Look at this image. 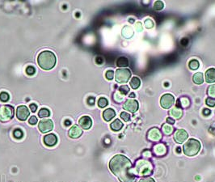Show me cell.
<instances>
[{"mask_svg":"<svg viewBox=\"0 0 215 182\" xmlns=\"http://www.w3.org/2000/svg\"><path fill=\"white\" fill-rule=\"evenodd\" d=\"M153 171V167L149 161L146 160H139L136 162L135 168L133 171L135 175L139 177L151 175Z\"/></svg>","mask_w":215,"mask_h":182,"instance_id":"cell-3","label":"cell"},{"mask_svg":"<svg viewBox=\"0 0 215 182\" xmlns=\"http://www.w3.org/2000/svg\"><path fill=\"white\" fill-rule=\"evenodd\" d=\"M105 76L106 78H107V79H108V80H112V79H113V77H114V72L112 71V70H108V71L106 72Z\"/></svg>","mask_w":215,"mask_h":182,"instance_id":"cell-39","label":"cell"},{"mask_svg":"<svg viewBox=\"0 0 215 182\" xmlns=\"http://www.w3.org/2000/svg\"><path fill=\"white\" fill-rule=\"evenodd\" d=\"M116 116V112L114 111V109L112 108H108L106 110L104 111L103 113V118L106 122H109L114 118Z\"/></svg>","mask_w":215,"mask_h":182,"instance_id":"cell-18","label":"cell"},{"mask_svg":"<svg viewBox=\"0 0 215 182\" xmlns=\"http://www.w3.org/2000/svg\"><path fill=\"white\" fill-rule=\"evenodd\" d=\"M193 80L194 84H203V82H204L203 74H202L201 72H197V73H196V74L193 75Z\"/></svg>","mask_w":215,"mask_h":182,"instance_id":"cell-23","label":"cell"},{"mask_svg":"<svg viewBox=\"0 0 215 182\" xmlns=\"http://www.w3.org/2000/svg\"><path fill=\"white\" fill-rule=\"evenodd\" d=\"M199 66H200V64H199V62L196 60V59H193V60L190 61L189 63V68H190L191 70H196V69H198Z\"/></svg>","mask_w":215,"mask_h":182,"instance_id":"cell-28","label":"cell"},{"mask_svg":"<svg viewBox=\"0 0 215 182\" xmlns=\"http://www.w3.org/2000/svg\"><path fill=\"white\" fill-rule=\"evenodd\" d=\"M117 66L119 67H126L129 66V61L125 57H121L117 59Z\"/></svg>","mask_w":215,"mask_h":182,"instance_id":"cell-24","label":"cell"},{"mask_svg":"<svg viewBox=\"0 0 215 182\" xmlns=\"http://www.w3.org/2000/svg\"><path fill=\"white\" fill-rule=\"evenodd\" d=\"M177 150H178V152L179 153V152H180V148H179V147H178V148H177Z\"/></svg>","mask_w":215,"mask_h":182,"instance_id":"cell-50","label":"cell"},{"mask_svg":"<svg viewBox=\"0 0 215 182\" xmlns=\"http://www.w3.org/2000/svg\"><path fill=\"white\" fill-rule=\"evenodd\" d=\"M30 115V111L25 105H20L17 108L16 117L20 121H26Z\"/></svg>","mask_w":215,"mask_h":182,"instance_id":"cell-10","label":"cell"},{"mask_svg":"<svg viewBox=\"0 0 215 182\" xmlns=\"http://www.w3.org/2000/svg\"><path fill=\"white\" fill-rule=\"evenodd\" d=\"M122 127H123V123L119 119H116L110 125V128L113 131H119V130L122 129Z\"/></svg>","mask_w":215,"mask_h":182,"instance_id":"cell-20","label":"cell"},{"mask_svg":"<svg viewBox=\"0 0 215 182\" xmlns=\"http://www.w3.org/2000/svg\"><path fill=\"white\" fill-rule=\"evenodd\" d=\"M122 36L125 38H131L134 36V30L131 27L125 26L122 29Z\"/></svg>","mask_w":215,"mask_h":182,"instance_id":"cell-21","label":"cell"},{"mask_svg":"<svg viewBox=\"0 0 215 182\" xmlns=\"http://www.w3.org/2000/svg\"><path fill=\"white\" fill-rule=\"evenodd\" d=\"M139 182H155V180H154L153 178L147 177L142 178L141 180H139Z\"/></svg>","mask_w":215,"mask_h":182,"instance_id":"cell-42","label":"cell"},{"mask_svg":"<svg viewBox=\"0 0 215 182\" xmlns=\"http://www.w3.org/2000/svg\"><path fill=\"white\" fill-rule=\"evenodd\" d=\"M50 116V111L49 110L48 108H41V110L38 112V117L41 118H49Z\"/></svg>","mask_w":215,"mask_h":182,"instance_id":"cell-27","label":"cell"},{"mask_svg":"<svg viewBox=\"0 0 215 182\" xmlns=\"http://www.w3.org/2000/svg\"><path fill=\"white\" fill-rule=\"evenodd\" d=\"M79 124L84 129H89L92 125V120L88 116H84L79 119Z\"/></svg>","mask_w":215,"mask_h":182,"instance_id":"cell-13","label":"cell"},{"mask_svg":"<svg viewBox=\"0 0 215 182\" xmlns=\"http://www.w3.org/2000/svg\"><path fill=\"white\" fill-rule=\"evenodd\" d=\"M26 73L27 74H29V75H33V74L36 73L35 67H32V66H29V67L26 68Z\"/></svg>","mask_w":215,"mask_h":182,"instance_id":"cell-34","label":"cell"},{"mask_svg":"<svg viewBox=\"0 0 215 182\" xmlns=\"http://www.w3.org/2000/svg\"><path fill=\"white\" fill-rule=\"evenodd\" d=\"M175 98L171 94H164L160 99V105L165 109H168L174 105Z\"/></svg>","mask_w":215,"mask_h":182,"instance_id":"cell-7","label":"cell"},{"mask_svg":"<svg viewBox=\"0 0 215 182\" xmlns=\"http://www.w3.org/2000/svg\"><path fill=\"white\" fill-rule=\"evenodd\" d=\"M29 108H30V109H31L32 113H35V112L37 110V105H36V104H31V105H29Z\"/></svg>","mask_w":215,"mask_h":182,"instance_id":"cell-43","label":"cell"},{"mask_svg":"<svg viewBox=\"0 0 215 182\" xmlns=\"http://www.w3.org/2000/svg\"><path fill=\"white\" fill-rule=\"evenodd\" d=\"M206 105L210 107H214L215 106V99L213 98H207L206 100Z\"/></svg>","mask_w":215,"mask_h":182,"instance_id":"cell-38","label":"cell"},{"mask_svg":"<svg viewBox=\"0 0 215 182\" xmlns=\"http://www.w3.org/2000/svg\"><path fill=\"white\" fill-rule=\"evenodd\" d=\"M190 105V101L187 97H181L177 101V107L179 108H188Z\"/></svg>","mask_w":215,"mask_h":182,"instance_id":"cell-22","label":"cell"},{"mask_svg":"<svg viewBox=\"0 0 215 182\" xmlns=\"http://www.w3.org/2000/svg\"><path fill=\"white\" fill-rule=\"evenodd\" d=\"M13 135H14V137L15 138V139H20L23 138V136H24V133H23V131H22L21 129H15L14 132H13Z\"/></svg>","mask_w":215,"mask_h":182,"instance_id":"cell-32","label":"cell"},{"mask_svg":"<svg viewBox=\"0 0 215 182\" xmlns=\"http://www.w3.org/2000/svg\"><path fill=\"white\" fill-rule=\"evenodd\" d=\"M37 122H38V119L35 116H32L31 118H29V123L30 125H36L37 124Z\"/></svg>","mask_w":215,"mask_h":182,"instance_id":"cell-40","label":"cell"},{"mask_svg":"<svg viewBox=\"0 0 215 182\" xmlns=\"http://www.w3.org/2000/svg\"><path fill=\"white\" fill-rule=\"evenodd\" d=\"M170 115L172 116V118H174L175 119H179L183 116V111L179 107H174L170 110Z\"/></svg>","mask_w":215,"mask_h":182,"instance_id":"cell-19","label":"cell"},{"mask_svg":"<svg viewBox=\"0 0 215 182\" xmlns=\"http://www.w3.org/2000/svg\"><path fill=\"white\" fill-rule=\"evenodd\" d=\"M144 25L146 27V29H152L154 27V22L151 19H146V21L144 22Z\"/></svg>","mask_w":215,"mask_h":182,"instance_id":"cell-33","label":"cell"},{"mask_svg":"<svg viewBox=\"0 0 215 182\" xmlns=\"http://www.w3.org/2000/svg\"><path fill=\"white\" fill-rule=\"evenodd\" d=\"M38 128L41 133H48L53 129V123L50 119H43L39 122Z\"/></svg>","mask_w":215,"mask_h":182,"instance_id":"cell-8","label":"cell"},{"mask_svg":"<svg viewBox=\"0 0 215 182\" xmlns=\"http://www.w3.org/2000/svg\"><path fill=\"white\" fill-rule=\"evenodd\" d=\"M129 23H134V19H129Z\"/></svg>","mask_w":215,"mask_h":182,"instance_id":"cell-49","label":"cell"},{"mask_svg":"<svg viewBox=\"0 0 215 182\" xmlns=\"http://www.w3.org/2000/svg\"><path fill=\"white\" fill-rule=\"evenodd\" d=\"M57 59L53 52L49 50L42 51L37 57V62L41 68L46 70L53 69L56 64Z\"/></svg>","mask_w":215,"mask_h":182,"instance_id":"cell-2","label":"cell"},{"mask_svg":"<svg viewBox=\"0 0 215 182\" xmlns=\"http://www.w3.org/2000/svg\"><path fill=\"white\" fill-rule=\"evenodd\" d=\"M154 152L156 156H162L167 152V148L163 144H157L154 147Z\"/></svg>","mask_w":215,"mask_h":182,"instance_id":"cell-17","label":"cell"},{"mask_svg":"<svg viewBox=\"0 0 215 182\" xmlns=\"http://www.w3.org/2000/svg\"><path fill=\"white\" fill-rule=\"evenodd\" d=\"M10 99V96L9 94L6 92V91H2L0 93V101L2 102H7V101H9Z\"/></svg>","mask_w":215,"mask_h":182,"instance_id":"cell-31","label":"cell"},{"mask_svg":"<svg viewBox=\"0 0 215 182\" xmlns=\"http://www.w3.org/2000/svg\"><path fill=\"white\" fill-rule=\"evenodd\" d=\"M83 134V130L78 125L72 126L69 130V135L72 139H78Z\"/></svg>","mask_w":215,"mask_h":182,"instance_id":"cell-15","label":"cell"},{"mask_svg":"<svg viewBox=\"0 0 215 182\" xmlns=\"http://www.w3.org/2000/svg\"><path fill=\"white\" fill-rule=\"evenodd\" d=\"M108 101L107 99L104 98V97H101V98L99 99L98 106L100 108H104V107H106V106L108 105Z\"/></svg>","mask_w":215,"mask_h":182,"instance_id":"cell-29","label":"cell"},{"mask_svg":"<svg viewBox=\"0 0 215 182\" xmlns=\"http://www.w3.org/2000/svg\"><path fill=\"white\" fill-rule=\"evenodd\" d=\"M64 123H65V125H67V126H68V125H71V122H70V120H68V119L65 121Z\"/></svg>","mask_w":215,"mask_h":182,"instance_id":"cell-47","label":"cell"},{"mask_svg":"<svg viewBox=\"0 0 215 182\" xmlns=\"http://www.w3.org/2000/svg\"><path fill=\"white\" fill-rule=\"evenodd\" d=\"M121 118L125 122H129L130 120V115L128 113H126V112H122L121 113Z\"/></svg>","mask_w":215,"mask_h":182,"instance_id":"cell-36","label":"cell"},{"mask_svg":"<svg viewBox=\"0 0 215 182\" xmlns=\"http://www.w3.org/2000/svg\"><path fill=\"white\" fill-rule=\"evenodd\" d=\"M208 94L209 96H210L211 97L215 98V85H212L208 88Z\"/></svg>","mask_w":215,"mask_h":182,"instance_id":"cell-37","label":"cell"},{"mask_svg":"<svg viewBox=\"0 0 215 182\" xmlns=\"http://www.w3.org/2000/svg\"><path fill=\"white\" fill-rule=\"evenodd\" d=\"M14 108L12 105H3L0 107V121L8 122L14 117Z\"/></svg>","mask_w":215,"mask_h":182,"instance_id":"cell-6","label":"cell"},{"mask_svg":"<svg viewBox=\"0 0 215 182\" xmlns=\"http://www.w3.org/2000/svg\"><path fill=\"white\" fill-rule=\"evenodd\" d=\"M135 28H136V30L138 32H142V29H143L142 24L141 22H138V23H136V24H135Z\"/></svg>","mask_w":215,"mask_h":182,"instance_id":"cell-41","label":"cell"},{"mask_svg":"<svg viewBox=\"0 0 215 182\" xmlns=\"http://www.w3.org/2000/svg\"><path fill=\"white\" fill-rule=\"evenodd\" d=\"M130 86L133 89H138L140 87V84H141V81L140 79L138 77H133L131 79V81H130Z\"/></svg>","mask_w":215,"mask_h":182,"instance_id":"cell-25","label":"cell"},{"mask_svg":"<svg viewBox=\"0 0 215 182\" xmlns=\"http://www.w3.org/2000/svg\"><path fill=\"white\" fill-rule=\"evenodd\" d=\"M130 77H131V72L129 69L121 68L116 70L115 79H116V81L119 84H125L129 81Z\"/></svg>","mask_w":215,"mask_h":182,"instance_id":"cell-5","label":"cell"},{"mask_svg":"<svg viewBox=\"0 0 215 182\" xmlns=\"http://www.w3.org/2000/svg\"><path fill=\"white\" fill-rule=\"evenodd\" d=\"M201 143L194 139H190L184 144L183 151L187 156H194L201 150Z\"/></svg>","mask_w":215,"mask_h":182,"instance_id":"cell-4","label":"cell"},{"mask_svg":"<svg viewBox=\"0 0 215 182\" xmlns=\"http://www.w3.org/2000/svg\"><path fill=\"white\" fill-rule=\"evenodd\" d=\"M163 7H164V4H163V2H162V1H157V2H155V4H154L155 9L158 10V11L162 10V8H163Z\"/></svg>","mask_w":215,"mask_h":182,"instance_id":"cell-35","label":"cell"},{"mask_svg":"<svg viewBox=\"0 0 215 182\" xmlns=\"http://www.w3.org/2000/svg\"><path fill=\"white\" fill-rule=\"evenodd\" d=\"M202 113H203L204 116L207 117V116H209L210 114L211 111L210 110V109H208V108H205V109L203 110V112H202Z\"/></svg>","mask_w":215,"mask_h":182,"instance_id":"cell-45","label":"cell"},{"mask_svg":"<svg viewBox=\"0 0 215 182\" xmlns=\"http://www.w3.org/2000/svg\"><path fill=\"white\" fill-rule=\"evenodd\" d=\"M167 124H170V125H173L175 123V120L174 119H172V118H167Z\"/></svg>","mask_w":215,"mask_h":182,"instance_id":"cell-46","label":"cell"},{"mask_svg":"<svg viewBox=\"0 0 215 182\" xmlns=\"http://www.w3.org/2000/svg\"><path fill=\"white\" fill-rule=\"evenodd\" d=\"M134 98L135 97V95H134V93H131L130 95H129V98Z\"/></svg>","mask_w":215,"mask_h":182,"instance_id":"cell-48","label":"cell"},{"mask_svg":"<svg viewBox=\"0 0 215 182\" xmlns=\"http://www.w3.org/2000/svg\"><path fill=\"white\" fill-rule=\"evenodd\" d=\"M206 81L208 84H213L215 82V68H210L206 72Z\"/></svg>","mask_w":215,"mask_h":182,"instance_id":"cell-16","label":"cell"},{"mask_svg":"<svg viewBox=\"0 0 215 182\" xmlns=\"http://www.w3.org/2000/svg\"><path fill=\"white\" fill-rule=\"evenodd\" d=\"M129 88L127 85H122L119 88V92L123 96H125L127 94L129 93Z\"/></svg>","mask_w":215,"mask_h":182,"instance_id":"cell-30","label":"cell"},{"mask_svg":"<svg viewBox=\"0 0 215 182\" xmlns=\"http://www.w3.org/2000/svg\"><path fill=\"white\" fill-rule=\"evenodd\" d=\"M125 110L129 111L130 113H134L136 111H138L139 108V104L136 100H133V99H129L125 102L124 105H123Z\"/></svg>","mask_w":215,"mask_h":182,"instance_id":"cell-9","label":"cell"},{"mask_svg":"<svg viewBox=\"0 0 215 182\" xmlns=\"http://www.w3.org/2000/svg\"><path fill=\"white\" fill-rule=\"evenodd\" d=\"M95 101H96V100H95V98L94 97H88V99H87V104H88L89 105H94V104H95Z\"/></svg>","mask_w":215,"mask_h":182,"instance_id":"cell-44","label":"cell"},{"mask_svg":"<svg viewBox=\"0 0 215 182\" xmlns=\"http://www.w3.org/2000/svg\"><path fill=\"white\" fill-rule=\"evenodd\" d=\"M162 130L163 132V134H165L166 135H170V134H172L173 133L174 129H173V127L171 125L164 124L162 126Z\"/></svg>","mask_w":215,"mask_h":182,"instance_id":"cell-26","label":"cell"},{"mask_svg":"<svg viewBox=\"0 0 215 182\" xmlns=\"http://www.w3.org/2000/svg\"><path fill=\"white\" fill-rule=\"evenodd\" d=\"M109 168L121 182H133L135 180L136 175L132 170L131 161L126 156H113L109 162Z\"/></svg>","mask_w":215,"mask_h":182,"instance_id":"cell-1","label":"cell"},{"mask_svg":"<svg viewBox=\"0 0 215 182\" xmlns=\"http://www.w3.org/2000/svg\"><path fill=\"white\" fill-rule=\"evenodd\" d=\"M188 137H189V134L184 129H178L175 133L174 139L177 143H183L188 139Z\"/></svg>","mask_w":215,"mask_h":182,"instance_id":"cell-12","label":"cell"},{"mask_svg":"<svg viewBox=\"0 0 215 182\" xmlns=\"http://www.w3.org/2000/svg\"><path fill=\"white\" fill-rule=\"evenodd\" d=\"M147 138L151 141L158 142L162 139V134L158 128H152L147 133Z\"/></svg>","mask_w":215,"mask_h":182,"instance_id":"cell-11","label":"cell"},{"mask_svg":"<svg viewBox=\"0 0 215 182\" xmlns=\"http://www.w3.org/2000/svg\"><path fill=\"white\" fill-rule=\"evenodd\" d=\"M44 143L48 146H53L57 143V137L54 134H49L44 137Z\"/></svg>","mask_w":215,"mask_h":182,"instance_id":"cell-14","label":"cell"}]
</instances>
